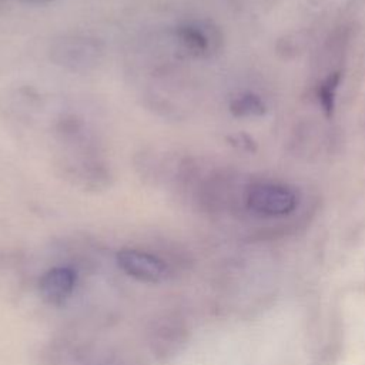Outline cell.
Returning <instances> with one entry per match:
<instances>
[{
    "label": "cell",
    "mask_w": 365,
    "mask_h": 365,
    "mask_svg": "<svg viewBox=\"0 0 365 365\" xmlns=\"http://www.w3.org/2000/svg\"><path fill=\"white\" fill-rule=\"evenodd\" d=\"M48 57L67 71L88 73L101 63L104 44L88 34H61L50 43Z\"/></svg>",
    "instance_id": "6da1fadb"
},
{
    "label": "cell",
    "mask_w": 365,
    "mask_h": 365,
    "mask_svg": "<svg viewBox=\"0 0 365 365\" xmlns=\"http://www.w3.org/2000/svg\"><path fill=\"white\" fill-rule=\"evenodd\" d=\"M245 204L254 214L262 217H282L297 208L298 197L297 192L287 185L259 182L250 187Z\"/></svg>",
    "instance_id": "7a4b0ae2"
},
{
    "label": "cell",
    "mask_w": 365,
    "mask_h": 365,
    "mask_svg": "<svg viewBox=\"0 0 365 365\" xmlns=\"http://www.w3.org/2000/svg\"><path fill=\"white\" fill-rule=\"evenodd\" d=\"M174 36L180 47L191 57L210 58L221 47V33L210 21H187L175 27Z\"/></svg>",
    "instance_id": "3957f363"
},
{
    "label": "cell",
    "mask_w": 365,
    "mask_h": 365,
    "mask_svg": "<svg viewBox=\"0 0 365 365\" xmlns=\"http://www.w3.org/2000/svg\"><path fill=\"white\" fill-rule=\"evenodd\" d=\"M118 267L130 277L143 282H160L167 275L165 264L144 251L124 248L117 254Z\"/></svg>",
    "instance_id": "277c9868"
},
{
    "label": "cell",
    "mask_w": 365,
    "mask_h": 365,
    "mask_svg": "<svg viewBox=\"0 0 365 365\" xmlns=\"http://www.w3.org/2000/svg\"><path fill=\"white\" fill-rule=\"evenodd\" d=\"M76 274L66 267L48 269L40 279V294L50 304H61L73 292Z\"/></svg>",
    "instance_id": "5b68a950"
},
{
    "label": "cell",
    "mask_w": 365,
    "mask_h": 365,
    "mask_svg": "<svg viewBox=\"0 0 365 365\" xmlns=\"http://www.w3.org/2000/svg\"><path fill=\"white\" fill-rule=\"evenodd\" d=\"M230 111L235 117H255L265 113V104L254 93H242L231 100Z\"/></svg>",
    "instance_id": "8992f818"
},
{
    "label": "cell",
    "mask_w": 365,
    "mask_h": 365,
    "mask_svg": "<svg viewBox=\"0 0 365 365\" xmlns=\"http://www.w3.org/2000/svg\"><path fill=\"white\" fill-rule=\"evenodd\" d=\"M339 78H341L339 73H334L329 77H327L318 87V100H319L322 108L327 111V114H332V111H334L335 96H336Z\"/></svg>",
    "instance_id": "52a82bcc"
},
{
    "label": "cell",
    "mask_w": 365,
    "mask_h": 365,
    "mask_svg": "<svg viewBox=\"0 0 365 365\" xmlns=\"http://www.w3.org/2000/svg\"><path fill=\"white\" fill-rule=\"evenodd\" d=\"M21 3H26V4H44V3H48L51 0H19Z\"/></svg>",
    "instance_id": "ba28073f"
}]
</instances>
